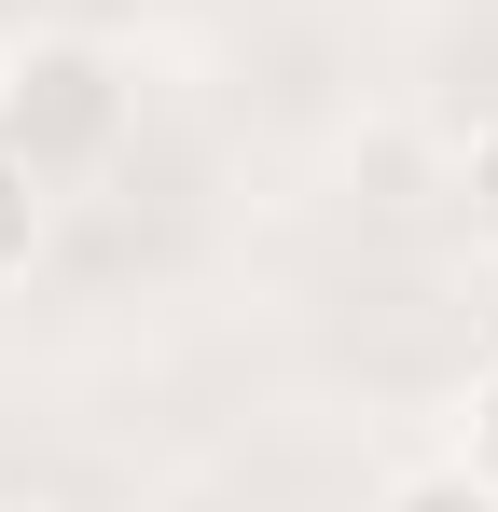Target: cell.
Segmentation results:
<instances>
[{"label":"cell","mask_w":498,"mask_h":512,"mask_svg":"<svg viewBox=\"0 0 498 512\" xmlns=\"http://www.w3.org/2000/svg\"><path fill=\"white\" fill-rule=\"evenodd\" d=\"M139 125V84L111 42L83 28H42V42H0V153L28 180H97Z\"/></svg>","instance_id":"6da1fadb"},{"label":"cell","mask_w":498,"mask_h":512,"mask_svg":"<svg viewBox=\"0 0 498 512\" xmlns=\"http://www.w3.org/2000/svg\"><path fill=\"white\" fill-rule=\"evenodd\" d=\"M42 236H56V180H28L14 153H0V291H28Z\"/></svg>","instance_id":"7a4b0ae2"},{"label":"cell","mask_w":498,"mask_h":512,"mask_svg":"<svg viewBox=\"0 0 498 512\" xmlns=\"http://www.w3.org/2000/svg\"><path fill=\"white\" fill-rule=\"evenodd\" d=\"M374 512H498V485L471 471V457H415V471H388Z\"/></svg>","instance_id":"3957f363"},{"label":"cell","mask_w":498,"mask_h":512,"mask_svg":"<svg viewBox=\"0 0 498 512\" xmlns=\"http://www.w3.org/2000/svg\"><path fill=\"white\" fill-rule=\"evenodd\" d=\"M457 208H471V236L498 250V111L471 125V153H457Z\"/></svg>","instance_id":"277c9868"},{"label":"cell","mask_w":498,"mask_h":512,"mask_svg":"<svg viewBox=\"0 0 498 512\" xmlns=\"http://www.w3.org/2000/svg\"><path fill=\"white\" fill-rule=\"evenodd\" d=\"M457 457H471V471L498 485V360L471 374V388H457Z\"/></svg>","instance_id":"5b68a950"},{"label":"cell","mask_w":498,"mask_h":512,"mask_svg":"<svg viewBox=\"0 0 498 512\" xmlns=\"http://www.w3.org/2000/svg\"><path fill=\"white\" fill-rule=\"evenodd\" d=\"M0 512H42V499H0Z\"/></svg>","instance_id":"8992f818"}]
</instances>
